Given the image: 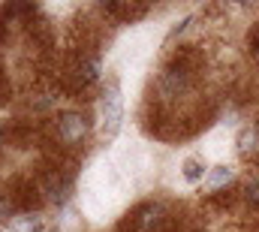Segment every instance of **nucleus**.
I'll return each mask as SVG.
<instances>
[{"mask_svg":"<svg viewBox=\"0 0 259 232\" xmlns=\"http://www.w3.org/2000/svg\"><path fill=\"white\" fill-rule=\"evenodd\" d=\"M58 133H61V139H66V142H75V139H81L88 133V121H84V115H78V112H66L58 121Z\"/></svg>","mask_w":259,"mask_h":232,"instance_id":"f03ea898","label":"nucleus"},{"mask_svg":"<svg viewBox=\"0 0 259 232\" xmlns=\"http://www.w3.org/2000/svg\"><path fill=\"white\" fill-rule=\"evenodd\" d=\"M97 75H100V60L97 58L84 60V63L78 66V79H81V82H94Z\"/></svg>","mask_w":259,"mask_h":232,"instance_id":"0eeeda50","label":"nucleus"},{"mask_svg":"<svg viewBox=\"0 0 259 232\" xmlns=\"http://www.w3.org/2000/svg\"><path fill=\"white\" fill-rule=\"evenodd\" d=\"M238 151L241 154H256L259 151V130L256 127H244L238 133Z\"/></svg>","mask_w":259,"mask_h":232,"instance_id":"39448f33","label":"nucleus"},{"mask_svg":"<svg viewBox=\"0 0 259 232\" xmlns=\"http://www.w3.org/2000/svg\"><path fill=\"white\" fill-rule=\"evenodd\" d=\"M253 55H256V58H259V30H256V33H253Z\"/></svg>","mask_w":259,"mask_h":232,"instance_id":"6e6552de","label":"nucleus"},{"mask_svg":"<svg viewBox=\"0 0 259 232\" xmlns=\"http://www.w3.org/2000/svg\"><path fill=\"white\" fill-rule=\"evenodd\" d=\"M205 160H199V157H187L184 160V166H181V178L187 181V184H199L202 178H205Z\"/></svg>","mask_w":259,"mask_h":232,"instance_id":"7ed1b4c3","label":"nucleus"},{"mask_svg":"<svg viewBox=\"0 0 259 232\" xmlns=\"http://www.w3.org/2000/svg\"><path fill=\"white\" fill-rule=\"evenodd\" d=\"M46 229V220L39 214H24V217H15L9 223V232H42Z\"/></svg>","mask_w":259,"mask_h":232,"instance_id":"20e7f679","label":"nucleus"},{"mask_svg":"<svg viewBox=\"0 0 259 232\" xmlns=\"http://www.w3.org/2000/svg\"><path fill=\"white\" fill-rule=\"evenodd\" d=\"M232 181V169L229 166H214L211 175H208V187L211 190H217V187H223V184H229Z\"/></svg>","mask_w":259,"mask_h":232,"instance_id":"423d86ee","label":"nucleus"},{"mask_svg":"<svg viewBox=\"0 0 259 232\" xmlns=\"http://www.w3.org/2000/svg\"><path fill=\"white\" fill-rule=\"evenodd\" d=\"M124 127V97H121V85L112 82L109 91L103 94V136L115 139Z\"/></svg>","mask_w":259,"mask_h":232,"instance_id":"f257e3e1","label":"nucleus"}]
</instances>
